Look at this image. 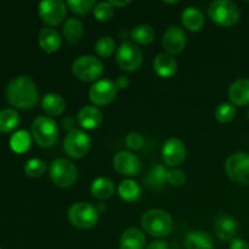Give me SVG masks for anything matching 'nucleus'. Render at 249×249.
I'll return each mask as SVG.
<instances>
[{
  "label": "nucleus",
  "mask_w": 249,
  "mask_h": 249,
  "mask_svg": "<svg viewBox=\"0 0 249 249\" xmlns=\"http://www.w3.org/2000/svg\"><path fill=\"white\" fill-rule=\"evenodd\" d=\"M7 101L19 109H31L39 101V92L36 83L28 75L14 78L6 88Z\"/></svg>",
  "instance_id": "nucleus-1"
},
{
  "label": "nucleus",
  "mask_w": 249,
  "mask_h": 249,
  "mask_svg": "<svg viewBox=\"0 0 249 249\" xmlns=\"http://www.w3.org/2000/svg\"><path fill=\"white\" fill-rule=\"evenodd\" d=\"M141 226L148 235L157 238L167 237L173 231V219L162 209H150L141 216Z\"/></svg>",
  "instance_id": "nucleus-2"
},
{
  "label": "nucleus",
  "mask_w": 249,
  "mask_h": 249,
  "mask_svg": "<svg viewBox=\"0 0 249 249\" xmlns=\"http://www.w3.org/2000/svg\"><path fill=\"white\" fill-rule=\"evenodd\" d=\"M99 212L96 207L88 202H78L68 209V221L71 225L80 230H89L99 221Z\"/></svg>",
  "instance_id": "nucleus-3"
},
{
  "label": "nucleus",
  "mask_w": 249,
  "mask_h": 249,
  "mask_svg": "<svg viewBox=\"0 0 249 249\" xmlns=\"http://www.w3.org/2000/svg\"><path fill=\"white\" fill-rule=\"evenodd\" d=\"M212 21L220 27H231L240 21L241 12L237 5L230 0H216L208 7Z\"/></svg>",
  "instance_id": "nucleus-4"
},
{
  "label": "nucleus",
  "mask_w": 249,
  "mask_h": 249,
  "mask_svg": "<svg viewBox=\"0 0 249 249\" xmlns=\"http://www.w3.org/2000/svg\"><path fill=\"white\" fill-rule=\"evenodd\" d=\"M32 136L40 147H53L58 139V128L53 118L46 116H40L34 119L32 124Z\"/></svg>",
  "instance_id": "nucleus-5"
},
{
  "label": "nucleus",
  "mask_w": 249,
  "mask_h": 249,
  "mask_svg": "<svg viewBox=\"0 0 249 249\" xmlns=\"http://www.w3.org/2000/svg\"><path fill=\"white\" fill-rule=\"evenodd\" d=\"M49 174L51 181L61 189L72 187L78 179V170L75 165L65 158L53 160L49 168Z\"/></svg>",
  "instance_id": "nucleus-6"
},
{
  "label": "nucleus",
  "mask_w": 249,
  "mask_h": 249,
  "mask_svg": "<svg viewBox=\"0 0 249 249\" xmlns=\"http://www.w3.org/2000/svg\"><path fill=\"white\" fill-rule=\"evenodd\" d=\"M72 72L82 82H95L104 72V65L96 56L83 55L74 60Z\"/></svg>",
  "instance_id": "nucleus-7"
},
{
  "label": "nucleus",
  "mask_w": 249,
  "mask_h": 249,
  "mask_svg": "<svg viewBox=\"0 0 249 249\" xmlns=\"http://www.w3.org/2000/svg\"><path fill=\"white\" fill-rule=\"evenodd\" d=\"M228 177L236 184L249 185V155L246 152H236L228 158L225 164Z\"/></svg>",
  "instance_id": "nucleus-8"
},
{
  "label": "nucleus",
  "mask_w": 249,
  "mask_h": 249,
  "mask_svg": "<svg viewBox=\"0 0 249 249\" xmlns=\"http://www.w3.org/2000/svg\"><path fill=\"white\" fill-rule=\"evenodd\" d=\"M143 55L135 43L124 41L119 46L116 53V62L119 67L126 72H134L142 65Z\"/></svg>",
  "instance_id": "nucleus-9"
},
{
  "label": "nucleus",
  "mask_w": 249,
  "mask_h": 249,
  "mask_svg": "<svg viewBox=\"0 0 249 249\" xmlns=\"http://www.w3.org/2000/svg\"><path fill=\"white\" fill-rule=\"evenodd\" d=\"M91 147V140L85 131L74 129L70 131L63 141V150L71 158L79 160L88 155Z\"/></svg>",
  "instance_id": "nucleus-10"
},
{
  "label": "nucleus",
  "mask_w": 249,
  "mask_h": 249,
  "mask_svg": "<svg viewBox=\"0 0 249 249\" xmlns=\"http://www.w3.org/2000/svg\"><path fill=\"white\" fill-rule=\"evenodd\" d=\"M39 16L49 26H58L67 16V4L62 0H44L39 4Z\"/></svg>",
  "instance_id": "nucleus-11"
},
{
  "label": "nucleus",
  "mask_w": 249,
  "mask_h": 249,
  "mask_svg": "<svg viewBox=\"0 0 249 249\" xmlns=\"http://www.w3.org/2000/svg\"><path fill=\"white\" fill-rule=\"evenodd\" d=\"M118 88L111 79L97 80L89 90V99L95 106H107L117 96Z\"/></svg>",
  "instance_id": "nucleus-12"
},
{
  "label": "nucleus",
  "mask_w": 249,
  "mask_h": 249,
  "mask_svg": "<svg viewBox=\"0 0 249 249\" xmlns=\"http://www.w3.org/2000/svg\"><path fill=\"white\" fill-rule=\"evenodd\" d=\"M113 168L124 177H135L142 169L141 160L129 151H121L113 157Z\"/></svg>",
  "instance_id": "nucleus-13"
},
{
  "label": "nucleus",
  "mask_w": 249,
  "mask_h": 249,
  "mask_svg": "<svg viewBox=\"0 0 249 249\" xmlns=\"http://www.w3.org/2000/svg\"><path fill=\"white\" fill-rule=\"evenodd\" d=\"M162 158L168 167H178L186 158V146L178 138L168 139L162 147Z\"/></svg>",
  "instance_id": "nucleus-14"
},
{
  "label": "nucleus",
  "mask_w": 249,
  "mask_h": 249,
  "mask_svg": "<svg viewBox=\"0 0 249 249\" xmlns=\"http://www.w3.org/2000/svg\"><path fill=\"white\" fill-rule=\"evenodd\" d=\"M187 36L184 29L178 26H172L164 32L162 38V45L165 49L167 53L177 55L182 53L186 48Z\"/></svg>",
  "instance_id": "nucleus-15"
},
{
  "label": "nucleus",
  "mask_w": 249,
  "mask_h": 249,
  "mask_svg": "<svg viewBox=\"0 0 249 249\" xmlns=\"http://www.w3.org/2000/svg\"><path fill=\"white\" fill-rule=\"evenodd\" d=\"M238 231V224L235 218L228 214H220L218 218L215 219L214 223V232H215L216 237L220 241H229L235 240V236Z\"/></svg>",
  "instance_id": "nucleus-16"
},
{
  "label": "nucleus",
  "mask_w": 249,
  "mask_h": 249,
  "mask_svg": "<svg viewBox=\"0 0 249 249\" xmlns=\"http://www.w3.org/2000/svg\"><path fill=\"white\" fill-rule=\"evenodd\" d=\"M102 112L101 109L97 108L96 106H84L79 112H78L77 116V122L82 128L87 129V130H92V129H96L97 126H100V124L102 123Z\"/></svg>",
  "instance_id": "nucleus-17"
},
{
  "label": "nucleus",
  "mask_w": 249,
  "mask_h": 249,
  "mask_svg": "<svg viewBox=\"0 0 249 249\" xmlns=\"http://www.w3.org/2000/svg\"><path fill=\"white\" fill-rule=\"evenodd\" d=\"M229 99L233 106L249 105V79L240 78L229 88Z\"/></svg>",
  "instance_id": "nucleus-18"
},
{
  "label": "nucleus",
  "mask_w": 249,
  "mask_h": 249,
  "mask_svg": "<svg viewBox=\"0 0 249 249\" xmlns=\"http://www.w3.org/2000/svg\"><path fill=\"white\" fill-rule=\"evenodd\" d=\"M38 43L39 46H40L45 53H53L61 48L62 38H61L60 33H58L56 29L50 28V27H45V28H43L39 32Z\"/></svg>",
  "instance_id": "nucleus-19"
},
{
  "label": "nucleus",
  "mask_w": 249,
  "mask_h": 249,
  "mask_svg": "<svg viewBox=\"0 0 249 249\" xmlns=\"http://www.w3.org/2000/svg\"><path fill=\"white\" fill-rule=\"evenodd\" d=\"M153 70L160 77L172 78L178 71V62L170 53H160L153 61Z\"/></svg>",
  "instance_id": "nucleus-20"
},
{
  "label": "nucleus",
  "mask_w": 249,
  "mask_h": 249,
  "mask_svg": "<svg viewBox=\"0 0 249 249\" xmlns=\"http://www.w3.org/2000/svg\"><path fill=\"white\" fill-rule=\"evenodd\" d=\"M146 236L141 230L130 228L125 230L119 241V249H145Z\"/></svg>",
  "instance_id": "nucleus-21"
},
{
  "label": "nucleus",
  "mask_w": 249,
  "mask_h": 249,
  "mask_svg": "<svg viewBox=\"0 0 249 249\" xmlns=\"http://www.w3.org/2000/svg\"><path fill=\"white\" fill-rule=\"evenodd\" d=\"M186 249H214L213 238L206 231H191L185 237Z\"/></svg>",
  "instance_id": "nucleus-22"
},
{
  "label": "nucleus",
  "mask_w": 249,
  "mask_h": 249,
  "mask_svg": "<svg viewBox=\"0 0 249 249\" xmlns=\"http://www.w3.org/2000/svg\"><path fill=\"white\" fill-rule=\"evenodd\" d=\"M181 23L191 32H199L204 26V16L197 7L189 6L182 11Z\"/></svg>",
  "instance_id": "nucleus-23"
},
{
  "label": "nucleus",
  "mask_w": 249,
  "mask_h": 249,
  "mask_svg": "<svg viewBox=\"0 0 249 249\" xmlns=\"http://www.w3.org/2000/svg\"><path fill=\"white\" fill-rule=\"evenodd\" d=\"M41 107H43L44 112L48 113L49 116L57 117L63 113L66 109V101L63 97L58 94H46L41 100Z\"/></svg>",
  "instance_id": "nucleus-24"
},
{
  "label": "nucleus",
  "mask_w": 249,
  "mask_h": 249,
  "mask_svg": "<svg viewBox=\"0 0 249 249\" xmlns=\"http://www.w3.org/2000/svg\"><path fill=\"white\" fill-rule=\"evenodd\" d=\"M168 173L169 170L162 164H155L148 170L146 177V184L152 190H160L168 182Z\"/></svg>",
  "instance_id": "nucleus-25"
},
{
  "label": "nucleus",
  "mask_w": 249,
  "mask_h": 249,
  "mask_svg": "<svg viewBox=\"0 0 249 249\" xmlns=\"http://www.w3.org/2000/svg\"><path fill=\"white\" fill-rule=\"evenodd\" d=\"M91 195L97 199H108L113 196L116 187L112 180L107 178H97L92 181L91 187H90Z\"/></svg>",
  "instance_id": "nucleus-26"
},
{
  "label": "nucleus",
  "mask_w": 249,
  "mask_h": 249,
  "mask_svg": "<svg viewBox=\"0 0 249 249\" xmlns=\"http://www.w3.org/2000/svg\"><path fill=\"white\" fill-rule=\"evenodd\" d=\"M84 33V26L79 19L71 17L63 24V36L66 40L71 44H75L82 39Z\"/></svg>",
  "instance_id": "nucleus-27"
},
{
  "label": "nucleus",
  "mask_w": 249,
  "mask_h": 249,
  "mask_svg": "<svg viewBox=\"0 0 249 249\" xmlns=\"http://www.w3.org/2000/svg\"><path fill=\"white\" fill-rule=\"evenodd\" d=\"M155 36V29L150 24H139L130 32L131 40L140 45H147V44L152 43Z\"/></svg>",
  "instance_id": "nucleus-28"
},
{
  "label": "nucleus",
  "mask_w": 249,
  "mask_h": 249,
  "mask_svg": "<svg viewBox=\"0 0 249 249\" xmlns=\"http://www.w3.org/2000/svg\"><path fill=\"white\" fill-rule=\"evenodd\" d=\"M118 195L124 201L134 202L140 197L141 189L138 182H135L131 179H125L119 184Z\"/></svg>",
  "instance_id": "nucleus-29"
},
{
  "label": "nucleus",
  "mask_w": 249,
  "mask_h": 249,
  "mask_svg": "<svg viewBox=\"0 0 249 249\" xmlns=\"http://www.w3.org/2000/svg\"><path fill=\"white\" fill-rule=\"evenodd\" d=\"M19 123V116L15 109L5 108L0 111V131L10 133Z\"/></svg>",
  "instance_id": "nucleus-30"
},
{
  "label": "nucleus",
  "mask_w": 249,
  "mask_h": 249,
  "mask_svg": "<svg viewBox=\"0 0 249 249\" xmlns=\"http://www.w3.org/2000/svg\"><path fill=\"white\" fill-rule=\"evenodd\" d=\"M31 135L26 130L16 131L10 139V146L12 151L17 153H23L31 147Z\"/></svg>",
  "instance_id": "nucleus-31"
},
{
  "label": "nucleus",
  "mask_w": 249,
  "mask_h": 249,
  "mask_svg": "<svg viewBox=\"0 0 249 249\" xmlns=\"http://www.w3.org/2000/svg\"><path fill=\"white\" fill-rule=\"evenodd\" d=\"M95 51L100 57H109L116 51V41L111 36H101L95 44Z\"/></svg>",
  "instance_id": "nucleus-32"
},
{
  "label": "nucleus",
  "mask_w": 249,
  "mask_h": 249,
  "mask_svg": "<svg viewBox=\"0 0 249 249\" xmlns=\"http://www.w3.org/2000/svg\"><path fill=\"white\" fill-rule=\"evenodd\" d=\"M48 169V164L43 160L33 158L29 160L24 165V173L31 178H40Z\"/></svg>",
  "instance_id": "nucleus-33"
},
{
  "label": "nucleus",
  "mask_w": 249,
  "mask_h": 249,
  "mask_svg": "<svg viewBox=\"0 0 249 249\" xmlns=\"http://www.w3.org/2000/svg\"><path fill=\"white\" fill-rule=\"evenodd\" d=\"M92 12H94V16L97 21L107 22L113 17L114 7L112 6L109 1H101L95 5Z\"/></svg>",
  "instance_id": "nucleus-34"
},
{
  "label": "nucleus",
  "mask_w": 249,
  "mask_h": 249,
  "mask_svg": "<svg viewBox=\"0 0 249 249\" xmlns=\"http://www.w3.org/2000/svg\"><path fill=\"white\" fill-rule=\"evenodd\" d=\"M236 117V107L232 104H224L219 105L218 108L215 111V118L216 121L220 123H230L235 119Z\"/></svg>",
  "instance_id": "nucleus-35"
},
{
  "label": "nucleus",
  "mask_w": 249,
  "mask_h": 249,
  "mask_svg": "<svg viewBox=\"0 0 249 249\" xmlns=\"http://www.w3.org/2000/svg\"><path fill=\"white\" fill-rule=\"evenodd\" d=\"M96 2L94 0H68L67 6L72 10L74 14L85 15L94 9Z\"/></svg>",
  "instance_id": "nucleus-36"
},
{
  "label": "nucleus",
  "mask_w": 249,
  "mask_h": 249,
  "mask_svg": "<svg viewBox=\"0 0 249 249\" xmlns=\"http://www.w3.org/2000/svg\"><path fill=\"white\" fill-rule=\"evenodd\" d=\"M168 182L172 186L181 187L186 182V174L180 169H172L168 173Z\"/></svg>",
  "instance_id": "nucleus-37"
},
{
  "label": "nucleus",
  "mask_w": 249,
  "mask_h": 249,
  "mask_svg": "<svg viewBox=\"0 0 249 249\" xmlns=\"http://www.w3.org/2000/svg\"><path fill=\"white\" fill-rule=\"evenodd\" d=\"M125 143L128 146V148H130L133 151H138L140 148H142L145 140H143V136L140 133L133 131V133L128 134V136L125 138Z\"/></svg>",
  "instance_id": "nucleus-38"
},
{
  "label": "nucleus",
  "mask_w": 249,
  "mask_h": 249,
  "mask_svg": "<svg viewBox=\"0 0 249 249\" xmlns=\"http://www.w3.org/2000/svg\"><path fill=\"white\" fill-rule=\"evenodd\" d=\"M229 249H249V245L247 241L242 240V238H235L230 242Z\"/></svg>",
  "instance_id": "nucleus-39"
},
{
  "label": "nucleus",
  "mask_w": 249,
  "mask_h": 249,
  "mask_svg": "<svg viewBox=\"0 0 249 249\" xmlns=\"http://www.w3.org/2000/svg\"><path fill=\"white\" fill-rule=\"evenodd\" d=\"M145 249H169V245H168V242H165V241L158 240L151 242Z\"/></svg>",
  "instance_id": "nucleus-40"
},
{
  "label": "nucleus",
  "mask_w": 249,
  "mask_h": 249,
  "mask_svg": "<svg viewBox=\"0 0 249 249\" xmlns=\"http://www.w3.org/2000/svg\"><path fill=\"white\" fill-rule=\"evenodd\" d=\"M129 84H130V82H129V79L125 75H121V77H118V79L116 80V85L118 89H126V88L129 87Z\"/></svg>",
  "instance_id": "nucleus-41"
},
{
  "label": "nucleus",
  "mask_w": 249,
  "mask_h": 249,
  "mask_svg": "<svg viewBox=\"0 0 249 249\" xmlns=\"http://www.w3.org/2000/svg\"><path fill=\"white\" fill-rule=\"evenodd\" d=\"M74 124H75V121L72 116H68L67 118L63 119V128L65 129H68V130H71V131L74 130V128H73V126H74Z\"/></svg>",
  "instance_id": "nucleus-42"
},
{
  "label": "nucleus",
  "mask_w": 249,
  "mask_h": 249,
  "mask_svg": "<svg viewBox=\"0 0 249 249\" xmlns=\"http://www.w3.org/2000/svg\"><path fill=\"white\" fill-rule=\"evenodd\" d=\"M111 5L112 6L116 7H122V6H126V5L130 4V0H123V1H117V0H111Z\"/></svg>",
  "instance_id": "nucleus-43"
},
{
  "label": "nucleus",
  "mask_w": 249,
  "mask_h": 249,
  "mask_svg": "<svg viewBox=\"0 0 249 249\" xmlns=\"http://www.w3.org/2000/svg\"><path fill=\"white\" fill-rule=\"evenodd\" d=\"M96 209H97V212H99V213H101V212H104L105 209H106V206H105L104 203H97L96 204Z\"/></svg>",
  "instance_id": "nucleus-44"
},
{
  "label": "nucleus",
  "mask_w": 249,
  "mask_h": 249,
  "mask_svg": "<svg viewBox=\"0 0 249 249\" xmlns=\"http://www.w3.org/2000/svg\"><path fill=\"white\" fill-rule=\"evenodd\" d=\"M165 4H177L178 1H164Z\"/></svg>",
  "instance_id": "nucleus-45"
},
{
  "label": "nucleus",
  "mask_w": 249,
  "mask_h": 249,
  "mask_svg": "<svg viewBox=\"0 0 249 249\" xmlns=\"http://www.w3.org/2000/svg\"><path fill=\"white\" fill-rule=\"evenodd\" d=\"M248 118H249V109H248Z\"/></svg>",
  "instance_id": "nucleus-46"
},
{
  "label": "nucleus",
  "mask_w": 249,
  "mask_h": 249,
  "mask_svg": "<svg viewBox=\"0 0 249 249\" xmlns=\"http://www.w3.org/2000/svg\"><path fill=\"white\" fill-rule=\"evenodd\" d=\"M0 249H1V248H0Z\"/></svg>",
  "instance_id": "nucleus-47"
}]
</instances>
